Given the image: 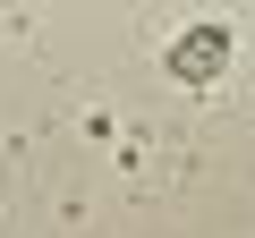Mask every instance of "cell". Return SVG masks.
I'll return each mask as SVG.
<instances>
[{
    "label": "cell",
    "mask_w": 255,
    "mask_h": 238,
    "mask_svg": "<svg viewBox=\"0 0 255 238\" xmlns=\"http://www.w3.org/2000/svg\"><path fill=\"white\" fill-rule=\"evenodd\" d=\"M221 68H230V26H187L170 43V77L179 85H213Z\"/></svg>",
    "instance_id": "6da1fadb"
}]
</instances>
